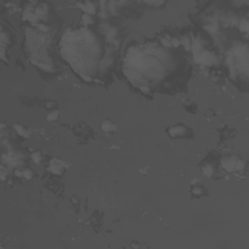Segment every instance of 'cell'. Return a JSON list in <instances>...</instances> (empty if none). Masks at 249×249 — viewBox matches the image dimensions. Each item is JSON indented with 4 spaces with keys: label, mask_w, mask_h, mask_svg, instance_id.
<instances>
[{
    "label": "cell",
    "mask_w": 249,
    "mask_h": 249,
    "mask_svg": "<svg viewBox=\"0 0 249 249\" xmlns=\"http://www.w3.org/2000/svg\"><path fill=\"white\" fill-rule=\"evenodd\" d=\"M77 6L81 8L87 15H93L95 13V7L91 2H86V3H77Z\"/></svg>",
    "instance_id": "5"
},
{
    "label": "cell",
    "mask_w": 249,
    "mask_h": 249,
    "mask_svg": "<svg viewBox=\"0 0 249 249\" xmlns=\"http://www.w3.org/2000/svg\"><path fill=\"white\" fill-rule=\"evenodd\" d=\"M63 167L64 164L62 162L58 161V159H54L52 162L50 163L49 169L55 174H61L63 172Z\"/></svg>",
    "instance_id": "4"
},
{
    "label": "cell",
    "mask_w": 249,
    "mask_h": 249,
    "mask_svg": "<svg viewBox=\"0 0 249 249\" xmlns=\"http://www.w3.org/2000/svg\"><path fill=\"white\" fill-rule=\"evenodd\" d=\"M162 43L164 44V46H165V47H170L171 46V41H170L169 39H162Z\"/></svg>",
    "instance_id": "18"
},
{
    "label": "cell",
    "mask_w": 249,
    "mask_h": 249,
    "mask_svg": "<svg viewBox=\"0 0 249 249\" xmlns=\"http://www.w3.org/2000/svg\"><path fill=\"white\" fill-rule=\"evenodd\" d=\"M191 46H192L193 52L195 54V56L199 53H201V51L202 50V44L201 42V40H199V39H194L193 44Z\"/></svg>",
    "instance_id": "8"
},
{
    "label": "cell",
    "mask_w": 249,
    "mask_h": 249,
    "mask_svg": "<svg viewBox=\"0 0 249 249\" xmlns=\"http://www.w3.org/2000/svg\"><path fill=\"white\" fill-rule=\"evenodd\" d=\"M100 128L104 132H113L117 131V127L112 121L110 120H105L100 125Z\"/></svg>",
    "instance_id": "6"
},
{
    "label": "cell",
    "mask_w": 249,
    "mask_h": 249,
    "mask_svg": "<svg viewBox=\"0 0 249 249\" xmlns=\"http://www.w3.org/2000/svg\"><path fill=\"white\" fill-rule=\"evenodd\" d=\"M196 61L200 63L205 64V65H209L212 62H214L215 58L208 51H204V52H202L201 54L196 55Z\"/></svg>",
    "instance_id": "3"
},
{
    "label": "cell",
    "mask_w": 249,
    "mask_h": 249,
    "mask_svg": "<svg viewBox=\"0 0 249 249\" xmlns=\"http://www.w3.org/2000/svg\"><path fill=\"white\" fill-rule=\"evenodd\" d=\"M239 159L236 157H230V158H223L221 160V167L227 171H233L234 169H237V164Z\"/></svg>",
    "instance_id": "2"
},
{
    "label": "cell",
    "mask_w": 249,
    "mask_h": 249,
    "mask_svg": "<svg viewBox=\"0 0 249 249\" xmlns=\"http://www.w3.org/2000/svg\"><path fill=\"white\" fill-rule=\"evenodd\" d=\"M201 171H202V174L204 175L206 177H211L212 175H213V168H212L211 164H205L204 168H201Z\"/></svg>",
    "instance_id": "9"
},
{
    "label": "cell",
    "mask_w": 249,
    "mask_h": 249,
    "mask_svg": "<svg viewBox=\"0 0 249 249\" xmlns=\"http://www.w3.org/2000/svg\"><path fill=\"white\" fill-rule=\"evenodd\" d=\"M170 41H171V45L173 46V47H175V48L178 47L179 44H180V40L177 39V38H173L172 40H170Z\"/></svg>",
    "instance_id": "17"
},
{
    "label": "cell",
    "mask_w": 249,
    "mask_h": 249,
    "mask_svg": "<svg viewBox=\"0 0 249 249\" xmlns=\"http://www.w3.org/2000/svg\"><path fill=\"white\" fill-rule=\"evenodd\" d=\"M141 90L143 91H145V93H148V91H149V88L148 87H141Z\"/></svg>",
    "instance_id": "21"
},
{
    "label": "cell",
    "mask_w": 249,
    "mask_h": 249,
    "mask_svg": "<svg viewBox=\"0 0 249 249\" xmlns=\"http://www.w3.org/2000/svg\"><path fill=\"white\" fill-rule=\"evenodd\" d=\"M182 42H183V44H184V46H185V48H186V49H189V48L191 47V45H190V40H189L188 37H184V38L182 39Z\"/></svg>",
    "instance_id": "16"
},
{
    "label": "cell",
    "mask_w": 249,
    "mask_h": 249,
    "mask_svg": "<svg viewBox=\"0 0 249 249\" xmlns=\"http://www.w3.org/2000/svg\"><path fill=\"white\" fill-rule=\"evenodd\" d=\"M38 28L41 30V31H47L48 29H49V27L47 26V25H38Z\"/></svg>",
    "instance_id": "19"
},
{
    "label": "cell",
    "mask_w": 249,
    "mask_h": 249,
    "mask_svg": "<svg viewBox=\"0 0 249 249\" xmlns=\"http://www.w3.org/2000/svg\"><path fill=\"white\" fill-rule=\"evenodd\" d=\"M14 128H15V130L19 135L25 137V138L29 137V132L26 131L25 128H24V126H22V125H19V124H15L14 125Z\"/></svg>",
    "instance_id": "7"
},
{
    "label": "cell",
    "mask_w": 249,
    "mask_h": 249,
    "mask_svg": "<svg viewBox=\"0 0 249 249\" xmlns=\"http://www.w3.org/2000/svg\"><path fill=\"white\" fill-rule=\"evenodd\" d=\"M239 27H241V31H243V32H247V30H248V22H247L246 21L241 22V25H239Z\"/></svg>",
    "instance_id": "15"
},
{
    "label": "cell",
    "mask_w": 249,
    "mask_h": 249,
    "mask_svg": "<svg viewBox=\"0 0 249 249\" xmlns=\"http://www.w3.org/2000/svg\"><path fill=\"white\" fill-rule=\"evenodd\" d=\"M22 177H25L26 180H29L32 178V171L30 169H25L22 171Z\"/></svg>",
    "instance_id": "14"
},
{
    "label": "cell",
    "mask_w": 249,
    "mask_h": 249,
    "mask_svg": "<svg viewBox=\"0 0 249 249\" xmlns=\"http://www.w3.org/2000/svg\"><path fill=\"white\" fill-rule=\"evenodd\" d=\"M15 175L18 177H22V171H21V170H16Z\"/></svg>",
    "instance_id": "20"
},
{
    "label": "cell",
    "mask_w": 249,
    "mask_h": 249,
    "mask_svg": "<svg viewBox=\"0 0 249 249\" xmlns=\"http://www.w3.org/2000/svg\"><path fill=\"white\" fill-rule=\"evenodd\" d=\"M82 21L84 22V24H85V25H91V24L94 22V21H93V19L91 18V16H90V15H87V14H84V15H83V17H82Z\"/></svg>",
    "instance_id": "13"
},
{
    "label": "cell",
    "mask_w": 249,
    "mask_h": 249,
    "mask_svg": "<svg viewBox=\"0 0 249 249\" xmlns=\"http://www.w3.org/2000/svg\"><path fill=\"white\" fill-rule=\"evenodd\" d=\"M168 134L171 138H177V137H182L184 134H186L187 132V128L183 125H176V126L169 127L167 130Z\"/></svg>",
    "instance_id": "1"
},
{
    "label": "cell",
    "mask_w": 249,
    "mask_h": 249,
    "mask_svg": "<svg viewBox=\"0 0 249 249\" xmlns=\"http://www.w3.org/2000/svg\"><path fill=\"white\" fill-rule=\"evenodd\" d=\"M191 193L193 195L201 196V195H202V189L199 186H193L191 189Z\"/></svg>",
    "instance_id": "12"
},
{
    "label": "cell",
    "mask_w": 249,
    "mask_h": 249,
    "mask_svg": "<svg viewBox=\"0 0 249 249\" xmlns=\"http://www.w3.org/2000/svg\"><path fill=\"white\" fill-rule=\"evenodd\" d=\"M31 160L33 161L35 164H40L41 161H42V154L39 151H36L34 153L31 154Z\"/></svg>",
    "instance_id": "11"
},
{
    "label": "cell",
    "mask_w": 249,
    "mask_h": 249,
    "mask_svg": "<svg viewBox=\"0 0 249 249\" xmlns=\"http://www.w3.org/2000/svg\"><path fill=\"white\" fill-rule=\"evenodd\" d=\"M58 116H59L58 110H53L52 112H50V113L47 115V120H48L49 122H51V123L56 122L57 120L58 119Z\"/></svg>",
    "instance_id": "10"
}]
</instances>
